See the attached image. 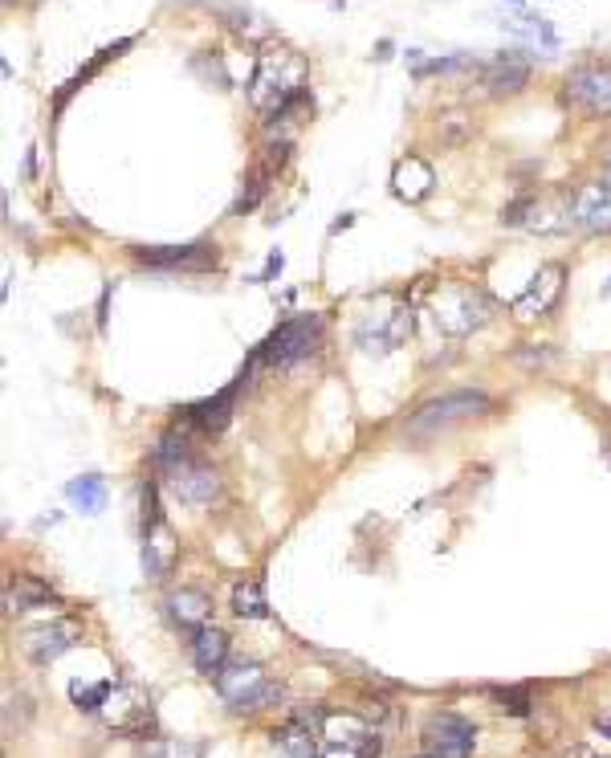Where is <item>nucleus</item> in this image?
<instances>
[{"label": "nucleus", "instance_id": "nucleus-24", "mask_svg": "<svg viewBox=\"0 0 611 758\" xmlns=\"http://www.w3.org/2000/svg\"><path fill=\"white\" fill-rule=\"evenodd\" d=\"M510 33L526 38L530 45H542V50H554V45H559L550 21H542V17H518V21H510Z\"/></svg>", "mask_w": 611, "mask_h": 758}, {"label": "nucleus", "instance_id": "nucleus-29", "mask_svg": "<svg viewBox=\"0 0 611 758\" xmlns=\"http://www.w3.org/2000/svg\"><path fill=\"white\" fill-rule=\"evenodd\" d=\"M603 294H608V298H611V278H608V286H603Z\"/></svg>", "mask_w": 611, "mask_h": 758}, {"label": "nucleus", "instance_id": "nucleus-10", "mask_svg": "<svg viewBox=\"0 0 611 758\" xmlns=\"http://www.w3.org/2000/svg\"><path fill=\"white\" fill-rule=\"evenodd\" d=\"M135 262L151 269H192V274H208L221 266V253L213 245H160V249H135Z\"/></svg>", "mask_w": 611, "mask_h": 758}, {"label": "nucleus", "instance_id": "nucleus-27", "mask_svg": "<svg viewBox=\"0 0 611 758\" xmlns=\"http://www.w3.org/2000/svg\"><path fill=\"white\" fill-rule=\"evenodd\" d=\"M530 208H534V201H530V196H522V201H513L510 208H501V225H522Z\"/></svg>", "mask_w": 611, "mask_h": 758}, {"label": "nucleus", "instance_id": "nucleus-2", "mask_svg": "<svg viewBox=\"0 0 611 758\" xmlns=\"http://www.w3.org/2000/svg\"><path fill=\"white\" fill-rule=\"evenodd\" d=\"M428 315H432V322H437L445 335H457V339H461V335H473L477 327H486L489 318H493V303H489L477 286H457V281H449V286H440V290L432 294Z\"/></svg>", "mask_w": 611, "mask_h": 758}, {"label": "nucleus", "instance_id": "nucleus-19", "mask_svg": "<svg viewBox=\"0 0 611 758\" xmlns=\"http://www.w3.org/2000/svg\"><path fill=\"white\" fill-rule=\"evenodd\" d=\"M172 563H175V539L163 522H155L151 531H143V567H147L151 580H163L172 571Z\"/></svg>", "mask_w": 611, "mask_h": 758}, {"label": "nucleus", "instance_id": "nucleus-15", "mask_svg": "<svg viewBox=\"0 0 611 758\" xmlns=\"http://www.w3.org/2000/svg\"><path fill=\"white\" fill-rule=\"evenodd\" d=\"M245 383V376H237V383H228L225 392H216L213 400H200V404L187 408V420L204 432H221L233 420V400H237V388Z\"/></svg>", "mask_w": 611, "mask_h": 758}, {"label": "nucleus", "instance_id": "nucleus-21", "mask_svg": "<svg viewBox=\"0 0 611 758\" xmlns=\"http://www.w3.org/2000/svg\"><path fill=\"white\" fill-rule=\"evenodd\" d=\"M65 498H70L82 514H99L102 505H106V485H102V478L86 473V478H74L65 485Z\"/></svg>", "mask_w": 611, "mask_h": 758}, {"label": "nucleus", "instance_id": "nucleus-30", "mask_svg": "<svg viewBox=\"0 0 611 758\" xmlns=\"http://www.w3.org/2000/svg\"><path fill=\"white\" fill-rule=\"evenodd\" d=\"M420 758H437V755H420Z\"/></svg>", "mask_w": 611, "mask_h": 758}, {"label": "nucleus", "instance_id": "nucleus-9", "mask_svg": "<svg viewBox=\"0 0 611 758\" xmlns=\"http://www.w3.org/2000/svg\"><path fill=\"white\" fill-rule=\"evenodd\" d=\"M477 730L457 714H432L425 721V746L437 758H469L473 755Z\"/></svg>", "mask_w": 611, "mask_h": 758}, {"label": "nucleus", "instance_id": "nucleus-13", "mask_svg": "<svg viewBox=\"0 0 611 758\" xmlns=\"http://www.w3.org/2000/svg\"><path fill=\"white\" fill-rule=\"evenodd\" d=\"M571 213L591 233H611V184H603V180L583 184V188L574 192Z\"/></svg>", "mask_w": 611, "mask_h": 758}, {"label": "nucleus", "instance_id": "nucleus-7", "mask_svg": "<svg viewBox=\"0 0 611 758\" xmlns=\"http://www.w3.org/2000/svg\"><path fill=\"white\" fill-rule=\"evenodd\" d=\"M489 408H493V400H489L486 392L465 388V392H449V396L428 400V404L413 417V429H440V424H452V420L481 417V412H489Z\"/></svg>", "mask_w": 611, "mask_h": 758}, {"label": "nucleus", "instance_id": "nucleus-31", "mask_svg": "<svg viewBox=\"0 0 611 758\" xmlns=\"http://www.w3.org/2000/svg\"><path fill=\"white\" fill-rule=\"evenodd\" d=\"M510 4H518V0H510Z\"/></svg>", "mask_w": 611, "mask_h": 758}, {"label": "nucleus", "instance_id": "nucleus-3", "mask_svg": "<svg viewBox=\"0 0 611 758\" xmlns=\"http://www.w3.org/2000/svg\"><path fill=\"white\" fill-rule=\"evenodd\" d=\"M323 330H326L323 315H294V318H286V322H282V327H277L274 335L262 342L257 359H265V363H274V367L298 363V359H306V355L318 351Z\"/></svg>", "mask_w": 611, "mask_h": 758}, {"label": "nucleus", "instance_id": "nucleus-1", "mask_svg": "<svg viewBox=\"0 0 611 758\" xmlns=\"http://www.w3.org/2000/svg\"><path fill=\"white\" fill-rule=\"evenodd\" d=\"M306 74L310 65L306 58L294 50H265L257 58V70H253L250 82V99L262 114H274L277 106H286L289 99L306 94Z\"/></svg>", "mask_w": 611, "mask_h": 758}, {"label": "nucleus", "instance_id": "nucleus-18", "mask_svg": "<svg viewBox=\"0 0 611 758\" xmlns=\"http://www.w3.org/2000/svg\"><path fill=\"white\" fill-rule=\"evenodd\" d=\"M167 612H172V619L180 628L196 632L208 624V616H213V600L204 592H196V587H180V592L167 600Z\"/></svg>", "mask_w": 611, "mask_h": 758}, {"label": "nucleus", "instance_id": "nucleus-26", "mask_svg": "<svg viewBox=\"0 0 611 758\" xmlns=\"http://www.w3.org/2000/svg\"><path fill=\"white\" fill-rule=\"evenodd\" d=\"M498 701L506 714H518V718L530 714V694H526V689H498Z\"/></svg>", "mask_w": 611, "mask_h": 758}, {"label": "nucleus", "instance_id": "nucleus-20", "mask_svg": "<svg viewBox=\"0 0 611 758\" xmlns=\"http://www.w3.org/2000/svg\"><path fill=\"white\" fill-rule=\"evenodd\" d=\"M53 600V592L33 575H17V583H9L4 592V607L9 612H29V607H45Z\"/></svg>", "mask_w": 611, "mask_h": 758}, {"label": "nucleus", "instance_id": "nucleus-11", "mask_svg": "<svg viewBox=\"0 0 611 758\" xmlns=\"http://www.w3.org/2000/svg\"><path fill=\"white\" fill-rule=\"evenodd\" d=\"M562 278H567V274H562V266H554V262H550V266H542L534 278H530V286H526V290L513 298V315H522V318L550 315V310H554V303L562 298Z\"/></svg>", "mask_w": 611, "mask_h": 758}, {"label": "nucleus", "instance_id": "nucleus-8", "mask_svg": "<svg viewBox=\"0 0 611 758\" xmlns=\"http://www.w3.org/2000/svg\"><path fill=\"white\" fill-rule=\"evenodd\" d=\"M167 490L175 502L184 505H208L221 493V473L213 465H204L196 457H187L180 465L167 469Z\"/></svg>", "mask_w": 611, "mask_h": 758}, {"label": "nucleus", "instance_id": "nucleus-22", "mask_svg": "<svg viewBox=\"0 0 611 758\" xmlns=\"http://www.w3.org/2000/svg\"><path fill=\"white\" fill-rule=\"evenodd\" d=\"M233 612H237L241 619H265L269 616V600H265L262 583L257 580H245L233 587Z\"/></svg>", "mask_w": 611, "mask_h": 758}, {"label": "nucleus", "instance_id": "nucleus-12", "mask_svg": "<svg viewBox=\"0 0 611 758\" xmlns=\"http://www.w3.org/2000/svg\"><path fill=\"white\" fill-rule=\"evenodd\" d=\"M526 82H530V58L522 50H506L481 65V86L489 94H498V99L501 94H518Z\"/></svg>", "mask_w": 611, "mask_h": 758}, {"label": "nucleus", "instance_id": "nucleus-25", "mask_svg": "<svg viewBox=\"0 0 611 758\" xmlns=\"http://www.w3.org/2000/svg\"><path fill=\"white\" fill-rule=\"evenodd\" d=\"M70 697H74V706L78 709H86V714H99L106 701H111V682H102V685H82L74 682L70 685Z\"/></svg>", "mask_w": 611, "mask_h": 758}, {"label": "nucleus", "instance_id": "nucleus-16", "mask_svg": "<svg viewBox=\"0 0 611 758\" xmlns=\"http://www.w3.org/2000/svg\"><path fill=\"white\" fill-rule=\"evenodd\" d=\"M391 184H396V196L408 204H420L432 192V184H437V176H432V167L420 160V155H408V160H399L396 176H391Z\"/></svg>", "mask_w": 611, "mask_h": 758}, {"label": "nucleus", "instance_id": "nucleus-14", "mask_svg": "<svg viewBox=\"0 0 611 758\" xmlns=\"http://www.w3.org/2000/svg\"><path fill=\"white\" fill-rule=\"evenodd\" d=\"M70 645H74V628H70V624H41V628L26 632V653H29V660H38V665L58 660Z\"/></svg>", "mask_w": 611, "mask_h": 758}, {"label": "nucleus", "instance_id": "nucleus-4", "mask_svg": "<svg viewBox=\"0 0 611 758\" xmlns=\"http://www.w3.org/2000/svg\"><path fill=\"white\" fill-rule=\"evenodd\" d=\"M216 694L225 697L237 714H257V709L274 706L282 689L265 677L262 665H245L241 660V665H225V669L216 673Z\"/></svg>", "mask_w": 611, "mask_h": 758}, {"label": "nucleus", "instance_id": "nucleus-28", "mask_svg": "<svg viewBox=\"0 0 611 758\" xmlns=\"http://www.w3.org/2000/svg\"><path fill=\"white\" fill-rule=\"evenodd\" d=\"M277 269H282V253H274V257H269V266H265V274H262V281H269L277 274Z\"/></svg>", "mask_w": 611, "mask_h": 758}, {"label": "nucleus", "instance_id": "nucleus-17", "mask_svg": "<svg viewBox=\"0 0 611 758\" xmlns=\"http://www.w3.org/2000/svg\"><path fill=\"white\" fill-rule=\"evenodd\" d=\"M192 660H196L200 673H208V677H216V673L225 669L228 660V636L221 628H196L192 632Z\"/></svg>", "mask_w": 611, "mask_h": 758}, {"label": "nucleus", "instance_id": "nucleus-5", "mask_svg": "<svg viewBox=\"0 0 611 758\" xmlns=\"http://www.w3.org/2000/svg\"><path fill=\"white\" fill-rule=\"evenodd\" d=\"M413 335V306L408 303H391L384 315H367L355 330V342L363 351L371 355H387L396 351L399 342Z\"/></svg>", "mask_w": 611, "mask_h": 758}, {"label": "nucleus", "instance_id": "nucleus-23", "mask_svg": "<svg viewBox=\"0 0 611 758\" xmlns=\"http://www.w3.org/2000/svg\"><path fill=\"white\" fill-rule=\"evenodd\" d=\"M274 742L286 750L289 758H318V734H310L306 726H286V730H274Z\"/></svg>", "mask_w": 611, "mask_h": 758}, {"label": "nucleus", "instance_id": "nucleus-6", "mask_svg": "<svg viewBox=\"0 0 611 758\" xmlns=\"http://www.w3.org/2000/svg\"><path fill=\"white\" fill-rule=\"evenodd\" d=\"M567 102L595 119H611V62L574 65L567 74Z\"/></svg>", "mask_w": 611, "mask_h": 758}]
</instances>
